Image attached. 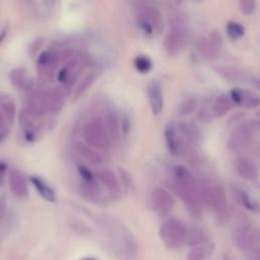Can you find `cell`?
Wrapping results in <instances>:
<instances>
[{
	"label": "cell",
	"instance_id": "cell-1",
	"mask_svg": "<svg viewBox=\"0 0 260 260\" xmlns=\"http://www.w3.org/2000/svg\"><path fill=\"white\" fill-rule=\"evenodd\" d=\"M98 224L120 260H138V241L123 222L115 216H102L98 218Z\"/></svg>",
	"mask_w": 260,
	"mask_h": 260
},
{
	"label": "cell",
	"instance_id": "cell-2",
	"mask_svg": "<svg viewBox=\"0 0 260 260\" xmlns=\"http://www.w3.org/2000/svg\"><path fill=\"white\" fill-rule=\"evenodd\" d=\"M174 188L183 202L186 210L193 218H200L202 202L198 190V184L191 172L184 166H176L174 169Z\"/></svg>",
	"mask_w": 260,
	"mask_h": 260
},
{
	"label": "cell",
	"instance_id": "cell-3",
	"mask_svg": "<svg viewBox=\"0 0 260 260\" xmlns=\"http://www.w3.org/2000/svg\"><path fill=\"white\" fill-rule=\"evenodd\" d=\"M188 229L185 224L176 218H170L160 226L158 236L168 249H177L186 242Z\"/></svg>",
	"mask_w": 260,
	"mask_h": 260
},
{
	"label": "cell",
	"instance_id": "cell-4",
	"mask_svg": "<svg viewBox=\"0 0 260 260\" xmlns=\"http://www.w3.org/2000/svg\"><path fill=\"white\" fill-rule=\"evenodd\" d=\"M84 138L86 144L94 150L107 152L110 148V138L105 121L96 117L90 120L84 127Z\"/></svg>",
	"mask_w": 260,
	"mask_h": 260
},
{
	"label": "cell",
	"instance_id": "cell-5",
	"mask_svg": "<svg viewBox=\"0 0 260 260\" xmlns=\"http://www.w3.org/2000/svg\"><path fill=\"white\" fill-rule=\"evenodd\" d=\"M234 242L237 248L249 253L251 250L259 247V234L250 222H242L234 231Z\"/></svg>",
	"mask_w": 260,
	"mask_h": 260
},
{
	"label": "cell",
	"instance_id": "cell-6",
	"mask_svg": "<svg viewBox=\"0 0 260 260\" xmlns=\"http://www.w3.org/2000/svg\"><path fill=\"white\" fill-rule=\"evenodd\" d=\"M138 22L140 28L146 34L160 32L162 28V18L160 10L152 6L142 4L138 10Z\"/></svg>",
	"mask_w": 260,
	"mask_h": 260
},
{
	"label": "cell",
	"instance_id": "cell-7",
	"mask_svg": "<svg viewBox=\"0 0 260 260\" xmlns=\"http://www.w3.org/2000/svg\"><path fill=\"white\" fill-rule=\"evenodd\" d=\"M210 206H212L216 222L220 224H224L230 220L231 212H230L229 202H228L226 192L222 185L214 184Z\"/></svg>",
	"mask_w": 260,
	"mask_h": 260
},
{
	"label": "cell",
	"instance_id": "cell-8",
	"mask_svg": "<svg viewBox=\"0 0 260 260\" xmlns=\"http://www.w3.org/2000/svg\"><path fill=\"white\" fill-rule=\"evenodd\" d=\"M150 206L158 216L168 214L175 206L172 194L164 188H154L150 196Z\"/></svg>",
	"mask_w": 260,
	"mask_h": 260
},
{
	"label": "cell",
	"instance_id": "cell-9",
	"mask_svg": "<svg viewBox=\"0 0 260 260\" xmlns=\"http://www.w3.org/2000/svg\"><path fill=\"white\" fill-rule=\"evenodd\" d=\"M185 43V30L181 22L175 20L172 22L168 34L166 35L164 46L169 55L175 56L179 54Z\"/></svg>",
	"mask_w": 260,
	"mask_h": 260
},
{
	"label": "cell",
	"instance_id": "cell-10",
	"mask_svg": "<svg viewBox=\"0 0 260 260\" xmlns=\"http://www.w3.org/2000/svg\"><path fill=\"white\" fill-rule=\"evenodd\" d=\"M96 179L99 181L108 193V196L113 200H119L122 198L123 191L121 189L118 176L110 169H100L96 173Z\"/></svg>",
	"mask_w": 260,
	"mask_h": 260
},
{
	"label": "cell",
	"instance_id": "cell-11",
	"mask_svg": "<svg viewBox=\"0 0 260 260\" xmlns=\"http://www.w3.org/2000/svg\"><path fill=\"white\" fill-rule=\"evenodd\" d=\"M78 189L80 194L86 200L94 204H102L107 202L108 195L101 187V184L98 183L96 179L92 181H80Z\"/></svg>",
	"mask_w": 260,
	"mask_h": 260
},
{
	"label": "cell",
	"instance_id": "cell-12",
	"mask_svg": "<svg viewBox=\"0 0 260 260\" xmlns=\"http://www.w3.org/2000/svg\"><path fill=\"white\" fill-rule=\"evenodd\" d=\"M230 98L233 103L246 109H255L260 104L259 96L248 90L235 88L231 90Z\"/></svg>",
	"mask_w": 260,
	"mask_h": 260
},
{
	"label": "cell",
	"instance_id": "cell-13",
	"mask_svg": "<svg viewBox=\"0 0 260 260\" xmlns=\"http://www.w3.org/2000/svg\"><path fill=\"white\" fill-rule=\"evenodd\" d=\"M60 57L57 52L54 51H43L37 60L39 72L45 76H51L58 66Z\"/></svg>",
	"mask_w": 260,
	"mask_h": 260
},
{
	"label": "cell",
	"instance_id": "cell-14",
	"mask_svg": "<svg viewBox=\"0 0 260 260\" xmlns=\"http://www.w3.org/2000/svg\"><path fill=\"white\" fill-rule=\"evenodd\" d=\"M37 119L35 115H32L26 108L22 109L20 113V125L24 132V136L28 142H32L36 138L37 134Z\"/></svg>",
	"mask_w": 260,
	"mask_h": 260
},
{
	"label": "cell",
	"instance_id": "cell-15",
	"mask_svg": "<svg viewBox=\"0 0 260 260\" xmlns=\"http://www.w3.org/2000/svg\"><path fill=\"white\" fill-rule=\"evenodd\" d=\"M148 94L150 99V104L152 108V112L154 116L158 115L162 107H164V100H162V92L160 88V84L156 80H152L148 86Z\"/></svg>",
	"mask_w": 260,
	"mask_h": 260
},
{
	"label": "cell",
	"instance_id": "cell-16",
	"mask_svg": "<svg viewBox=\"0 0 260 260\" xmlns=\"http://www.w3.org/2000/svg\"><path fill=\"white\" fill-rule=\"evenodd\" d=\"M238 175L247 181H254L258 178V167L256 162L247 158H240L235 162Z\"/></svg>",
	"mask_w": 260,
	"mask_h": 260
},
{
	"label": "cell",
	"instance_id": "cell-17",
	"mask_svg": "<svg viewBox=\"0 0 260 260\" xmlns=\"http://www.w3.org/2000/svg\"><path fill=\"white\" fill-rule=\"evenodd\" d=\"M44 102L48 112H59L64 104V94L59 88H48L42 92Z\"/></svg>",
	"mask_w": 260,
	"mask_h": 260
},
{
	"label": "cell",
	"instance_id": "cell-18",
	"mask_svg": "<svg viewBox=\"0 0 260 260\" xmlns=\"http://www.w3.org/2000/svg\"><path fill=\"white\" fill-rule=\"evenodd\" d=\"M10 82L14 86L22 92H32L34 90V80L30 78L24 68H14L12 70Z\"/></svg>",
	"mask_w": 260,
	"mask_h": 260
},
{
	"label": "cell",
	"instance_id": "cell-19",
	"mask_svg": "<svg viewBox=\"0 0 260 260\" xmlns=\"http://www.w3.org/2000/svg\"><path fill=\"white\" fill-rule=\"evenodd\" d=\"M8 182L12 191L16 195L18 198H26L28 193V185L24 175L14 169L8 174Z\"/></svg>",
	"mask_w": 260,
	"mask_h": 260
},
{
	"label": "cell",
	"instance_id": "cell-20",
	"mask_svg": "<svg viewBox=\"0 0 260 260\" xmlns=\"http://www.w3.org/2000/svg\"><path fill=\"white\" fill-rule=\"evenodd\" d=\"M74 148L88 162L92 165H101L104 162L103 156L98 152L96 150L92 148L88 144L82 142H76L74 144Z\"/></svg>",
	"mask_w": 260,
	"mask_h": 260
},
{
	"label": "cell",
	"instance_id": "cell-21",
	"mask_svg": "<svg viewBox=\"0 0 260 260\" xmlns=\"http://www.w3.org/2000/svg\"><path fill=\"white\" fill-rule=\"evenodd\" d=\"M32 184L34 185L38 193L40 194V196L44 198L45 200L49 202H55L56 200V193L54 189L47 183L45 182L42 178L37 177V176H32L30 178Z\"/></svg>",
	"mask_w": 260,
	"mask_h": 260
},
{
	"label": "cell",
	"instance_id": "cell-22",
	"mask_svg": "<svg viewBox=\"0 0 260 260\" xmlns=\"http://www.w3.org/2000/svg\"><path fill=\"white\" fill-rule=\"evenodd\" d=\"M233 108V102L228 94H220L214 100L212 108V114L214 118L222 117L228 111Z\"/></svg>",
	"mask_w": 260,
	"mask_h": 260
},
{
	"label": "cell",
	"instance_id": "cell-23",
	"mask_svg": "<svg viewBox=\"0 0 260 260\" xmlns=\"http://www.w3.org/2000/svg\"><path fill=\"white\" fill-rule=\"evenodd\" d=\"M165 140L166 144L168 148V150L173 156H179L182 152V146L179 142V138L177 136V132L174 128V126L169 125L165 129Z\"/></svg>",
	"mask_w": 260,
	"mask_h": 260
},
{
	"label": "cell",
	"instance_id": "cell-24",
	"mask_svg": "<svg viewBox=\"0 0 260 260\" xmlns=\"http://www.w3.org/2000/svg\"><path fill=\"white\" fill-rule=\"evenodd\" d=\"M200 54L206 60H214L218 55V48L214 46L208 39L200 38L196 43Z\"/></svg>",
	"mask_w": 260,
	"mask_h": 260
},
{
	"label": "cell",
	"instance_id": "cell-25",
	"mask_svg": "<svg viewBox=\"0 0 260 260\" xmlns=\"http://www.w3.org/2000/svg\"><path fill=\"white\" fill-rule=\"evenodd\" d=\"M234 195L235 198H237L238 202L244 208H246L247 210H250V212H257L258 210V204L256 202H254L250 194L242 189V188H239V187H235L234 188Z\"/></svg>",
	"mask_w": 260,
	"mask_h": 260
},
{
	"label": "cell",
	"instance_id": "cell-26",
	"mask_svg": "<svg viewBox=\"0 0 260 260\" xmlns=\"http://www.w3.org/2000/svg\"><path fill=\"white\" fill-rule=\"evenodd\" d=\"M0 110L2 111L8 124H12L16 115V107L12 98L4 96L0 98Z\"/></svg>",
	"mask_w": 260,
	"mask_h": 260
},
{
	"label": "cell",
	"instance_id": "cell-27",
	"mask_svg": "<svg viewBox=\"0 0 260 260\" xmlns=\"http://www.w3.org/2000/svg\"><path fill=\"white\" fill-rule=\"evenodd\" d=\"M106 128L109 134V138L112 140H118L120 138L121 125L119 121V117L115 112H109L106 118Z\"/></svg>",
	"mask_w": 260,
	"mask_h": 260
},
{
	"label": "cell",
	"instance_id": "cell-28",
	"mask_svg": "<svg viewBox=\"0 0 260 260\" xmlns=\"http://www.w3.org/2000/svg\"><path fill=\"white\" fill-rule=\"evenodd\" d=\"M214 70L229 82H236L242 78L241 70L231 65H220V66L214 68Z\"/></svg>",
	"mask_w": 260,
	"mask_h": 260
},
{
	"label": "cell",
	"instance_id": "cell-29",
	"mask_svg": "<svg viewBox=\"0 0 260 260\" xmlns=\"http://www.w3.org/2000/svg\"><path fill=\"white\" fill-rule=\"evenodd\" d=\"M98 74L94 72H92L90 74H88L76 86V90L74 92V98H72V101H76L78 100L92 86V84L94 82Z\"/></svg>",
	"mask_w": 260,
	"mask_h": 260
},
{
	"label": "cell",
	"instance_id": "cell-30",
	"mask_svg": "<svg viewBox=\"0 0 260 260\" xmlns=\"http://www.w3.org/2000/svg\"><path fill=\"white\" fill-rule=\"evenodd\" d=\"M180 130L181 132L192 142H198L200 140L202 132L200 128L190 122H182L180 123Z\"/></svg>",
	"mask_w": 260,
	"mask_h": 260
},
{
	"label": "cell",
	"instance_id": "cell-31",
	"mask_svg": "<svg viewBox=\"0 0 260 260\" xmlns=\"http://www.w3.org/2000/svg\"><path fill=\"white\" fill-rule=\"evenodd\" d=\"M119 183L121 186V189L123 192L127 193V194H134L136 192V185H134V181L132 178V176L129 175V173H127L125 170L123 169H119Z\"/></svg>",
	"mask_w": 260,
	"mask_h": 260
},
{
	"label": "cell",
	"instance_id": "cell-32",
	"mask_svg": "<svg viewBox=\"0 0 260 260\" xmlns=\"http://www.w3.org/2000/svg\"><path fill=\"white\" fill-rule=\"evenodd\" d=\"M210 251L208 247L204 244L192 246L187 252L186 259L187 260H206L208 257Z\"/></svg>",
	"mask_w": 260,
	"mask_h": 260
},
{
	"label": "cell",
	"instance_id": "cell-33",
	"mask_svg": "<svg viewBox=\"0 0 260 260\" xmlns=\"http://www.w3.org/2000/svg\"><path fill=\"white\" fill-rule=\"evenodd\" d=\"M198 109V100L194 98H188L185 101H183L179 107V114L181 116H188L195 112Z\"/></svg>",
	"mask_w": 260,
	"mask_h": 260
},
{
	"label": "cell",
	"instance_id": "cell-34",
	"mask_svg": "<svg viewBox=\"0 0 260 260\" xmlns=\"http://www.w3.org/2000/svg\"><path fill=\"white\" fill-rule=\"evenodd\" d=\"M134 66L138 70V72H140L142 74H148L152 68V63L148 57H146L144 55H140L136 58Z\"/></svg>",
	"mask_w": 260,
	"mask_h": 260
},
{
	"label": "cell",
	"instance_id": "cell-35",
	"mask_svg": "<svg viewBox=\"0 0 260 260\" xmlns=\"http://www.w3.org/2000/svg\"><path fill=\"white\" fill-rule=\"evenodd\" d=\"M226 32L233 39H240L241 37H243L245 30L243 26H241L240 24L230 22L226 24Z\"/></svg>",
	"mask_w": 260,
	"mask_h": 260
},
{
	"label": "cell",
	"instance_id": "cell-36",
	"mask_svg": "<svg viewBox=\"0 0 260 260\" xmlns=\"http://www.w3.org/2000/svg\"><path fill=\"white\" fill-rule=\"evenodd\" d=\"M239 6L242 14L246 16H250L255 10L256 2L255 0H239Z\"/></svg>",
	"mask_w": 260,
	"mask_h": 260
},
{
	"label": "cell",
	"instance_id": "cell-37",
	"mask_svg": "<svg viewBox=\"0 0 260 260\" xmlns=\"http://www.w3.org/2000/svg\"><path fill=\"white\" fill-rule=\"evenodd\" d=\"M8 122L6 119L2 111L0 110V142H2L8 134Z\"/></svg>",
	"mask_w": 260,
	"mask_h": 260
},
{
	"label": "cell",
	"instance_id": "cell-38",
	"mask_svg": "<svg viewBox=\"0 0 260 260\" xmlns=\"http://www.w3.org/2000/svg\"><path fill=\"white\" fill-rule=\"evenodd\" d=\"M78 174L80 176L82 181H92V180L96 179L94 175L86 166H78Z\"/></svg>",
	"mask_w": 260,
	"mask_h": 260
},
{
	"label": "cell",
	"instance_id": "cell-39",
	"mask_svg": "<svg viewBox=\"0 0 260 260\" xmlns=\"http://www.w3.org/2000/svg\"><path fill=\"white\" fill-rule=\"evenodd\" d=\"M214 46H216L218 49L222 45V36L218 30H212L210 32V39H208Z\"/></svg>",
	"mask_w": 260,
	"mask_h": 260
},
{
	"label": "cell",
	"instance_id": "cell-40",
	"mask_svg": "<svg viewBox=\"0 0 260 260\" xmlns=\"http://www.w3.org/2000/svg\"><path fill=\"white\" fill-rule=\"evenodd\" d=\"M6 171H8V165L4 160H0V186L4 184Z\"/></svg>",
	"mask_w": 260,
	"mask_h": 260
},
{
	"label": "cell",
	"instance_id": "cell-41",
	"mask_svg": "<svg viewBox=\"0 0 260 260\" xmlns=\"http://www.w3.org/2000/svg\"><path fill=\"white\" fill-rule=\"evenodd\" d=\"M121 129H122V132H124V134H128L129 129H130V122L128 121V119H127V118H124V119L122 120Z\"/></svg>",
	"mask_w": 260,
	"mask_h": 260
},
{
	"label": "cell",
	"instance_id": "cell-42",
	"mask_svg": "<svg viewBox=\"0 0 260 260\" xmlns=\"http://www.w3.org/2000/svg\"><path fill=\"white\" fill-rule=\"evenodd\" d=\"M6 214V202L0 198V220H2Z\"/></svg>",
	"mask_w": 260,
	"mask_h": 260
},
{
	"label": "cell",
	"instance_id": "cell-43",
	"mask_svg": "<svg viewBox=\"0 0 260 260\" xmlns=\"http://www.w3.org/2000/svg\"><path fill=\"white\" fill-rule=\"evenodd\" d=\"M82 260H96V259L92 258V257H88V258H84V259H82Z\"/></svg>",
	"mask_w": 260,
	"mask_h": 260
},
{
	"label": "cell",
	"instance_id": "cell-44",
	"mask_svg": "<svg viewBox=\"0 0 260 260\" xmlns=\"http://www.w3.org/2000/svg\"><path fill=\"white\" fill-rule=\"evenodd\" d=\"M195 2H202L204 0H195Z\"/></svg>",
	"mask_w": 260,
	"mask_h": 260
}]
</instances>
